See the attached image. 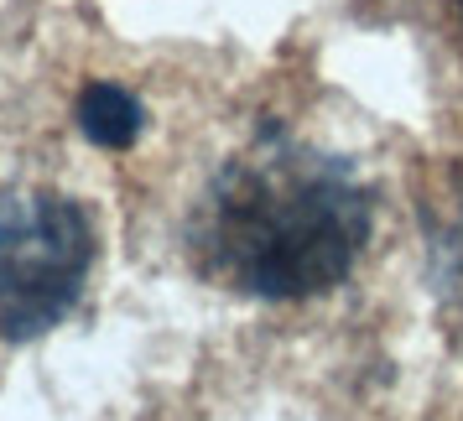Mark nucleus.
<instances>
[{"mask_svg": "<svg viewBox=\"0 0 463 421\" xmlns=\"http://www.w3.org/2000/svg\"><path fill=\"white\" fill-rule=\"evenodd\" d=\"M188 245L230 292L302 302L354 271L370 245V192L344 162L266 130L198 198Z\"/></svg>", "mask_w": 463, "mask_h": 421, "instance_id": "nucleus-1", "label": "nucleus"}, {"mask_svg": "<svg viewBox=\"0 0 463 421\" xmlns=\"http://www.w3.org/2000/svg\"><path fill=\"white\" fill-rule=\"evenodd\" d=\"M94 234L79 203L26 192L0 203V333L37 338L58 328L84 292Z\"/></svg>", "mask_w": 463, "mask_h": 421, "instance_id": "nucleus-2", "label": "nucleus"}, {"mask_svg": "<svg viewBox=\"0 0 463 421\" xmlns=\"http://www.w3.org/2000/svg\"><path fill=\"white\" fill-rule=\"evenodd\" d=\"M432 271H438V292L463 307V192L432 224Z\"/></svg>", "mask_w": 463, "mask_h": 421, "instance_id": "nucleus-4", "label": "nucleus"}, {"mask_svg": "<svg viewBox=\"0 0 463 421\" xmlns=\"http://www.w3.org/2000/svg\"><path fill=\"white\" fill-rule=\"evenodd\" d=\"M141 105L136 94H126L120 84H89L84 99H79V130H84L94 146H109L120 151L141 136Z\"/></svg>", "mask_w": 463, "mask_h": 421, "instance_id": "nucleus-3", "label": "nucleus"}, {"mask_svg": "<svg viewBox=\"0 0 463 421\" xmlns=\"http://www.w3.org/2000/svg\"><path fill=\"white\" fill-rule=\"evenodd\" d=\"M458 11H463V0H458Z\"/></svg>", "mask_w": 463, "mask_h": 421, "instance_id": "nucleus-5", "label": "nucleus"}]
</instances>
